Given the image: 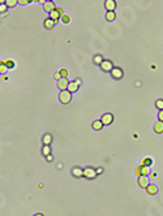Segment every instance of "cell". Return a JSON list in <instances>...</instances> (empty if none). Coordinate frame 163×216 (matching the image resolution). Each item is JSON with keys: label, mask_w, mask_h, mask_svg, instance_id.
<instances>
[{"label": "cell", "mask_w": 163, "mask_h": 216, "mask_svg": "<svg viewBox=\"0 0 163 216\" xmlns=\"http://www.w3.org/2000/svg\"><path fill=\"white\" fill-rule=\"evenodd\" d=\"M71 100H72V93H69L68 90L60 91V94H59V102L63 103V104H68V103H71Z\"/></svg>", "instance_id": "obj_1"}, {"label": "cell", "mask_w": 163, "mask_h": 216, "mask_svg": "<svg viewBox=\"0 0 163 216\" xmlns=\"http://www.w3.org/2000/svg\"><path fill=\"white\" fill-rule=\"evenodd\" d=\"M135 173L137 176H148L149 173H150V169H149V167H145V165L141 164V165L135 168Z\"/></svg>", "instance_id": "obj_2"}, {"label": "cell", "mask_w": 163, "mask_h": 216, "mask_svg": "<svg viewBox=\"0 0 163 216\" xmlns=\"http://www.w3.org/2000/svg\"><path fill=\"white\" fill-rule=\"evenodd\" d=\"M101 121L103 122V126H105V125H111V124L114 122V115L112 113H105L103 116H102Z\"/></svg>", "instance_id": "obj_3"}, {"label": "cell", "mask_w": 163, "mask_h": 216, "mask_svg": "<svg viewBox=\"0 0 163 216\" xmlns=\"http://www.w3.org/2000/svg\"><path fill=\"white\" fill-rule=\"evenodd\" d=\"M95 176H97L95 169H93V168H90V167L83 169V177H85V178L93 180V178H95Z\"/></svg>", "instance_id": "obj_4"}, {"label": "cell", "mask_w": 163, "mask_h": 216, "mask_svg": "<svg viewBox=\"0 0 163 216\" xmlns=\"http://www.w3.org/2000/svg\"><path fill=\"white\" fill-rule=\"evenodd\" d=\"M101 68L103 72H111L112 68H114V64H112L111 60H103L102 64H101Z\"/></svg>", "instance_id": "obj_5"}, {"label": "cell", "mask_w": 163, "mask_h": 216, "mask_svg": "<svg viewBox=\"0 0 163 216\" xmlns=\"http://www.w3.org/2000/svg\"><path fill=\"white\" fill-rule=\"evenodd\" d=\"M137 182H138V186H140V188H142V189H146L149 186V178H148V176H138Z\"/></svg>", "instance_id": "obj_6"}, {"label": "cell", "mask_w": 163, "mask_h": 216, "mask_svg": "<svg viewBox=\"0 0 163 216\" xmlns=\"http://www.w3.org/2000/svg\"><path fill=\"white\" fill-rule=\"evenodd\" d=\"M68 84H69V81H68L67 78H60V80H58V89L60 90V91L67 90L68 89Z\"/></svg>", "instance_id": "obj_7"}, {"label": "cell", "mask_w": 163, "mask_h": 216, "mask_svg": "<svg viewBox=\"0 0 163 216\" xmlns=\"http://www.w3.org/2000/svg\"><path fill=\"white\" fill-rule=\"evenodd\" d=\"M111 76L115 78V80H120V78L123 77V69L121 68H112V70H111Z\"/></svg>", "instance_id": "obj_8"}, {"label": "cell", "mask_w": 163, "mask_h": 216, "mask_svg": "<svg viewBox=\"0 0 163 216\" xmlns=\"http://www.w3.org/2000/svg\"><path fill=\"white\" fill-rule=\"evenodd\" d=\"M80 89V86H78V85H77V82L76 81H72V82H69V84H68V91H69V93H76L77 90Z\"/></svg>", "instance_id": "obj_9"}, {"label": "cell", "mask_w": 163, "mask_h": 216, "mask_svg": "<svg viewBox=\"0 0 163 216\" xmlns=\"http://www.w3.org/2000/svg\"><path fill=\"white\" fill-rule=\"evenodd\" d=\"M56 7H55V4H54V1H44V4H43V9L46 11L47 13H50L51 11H54Z\"/></svg>", "instance_id": "obj_10"}, {"label": "cell", "mask_w": 163, "mask_h": 216, "mask_svg": "<svg viewBox=\"0 0 163 216\" xmlns=\"http://www.w3.org/2000/svg\"><path fill=\"white\" fill-rule=\"evenodd\" d=\"M105 7L107 11H115V8H116V1H115V0H106Z\"/></svg>", "instance_id": "obj_11"}, {"label": "cell", "mask_w": 163, "mask_h": 216, "mask_svg": "<svg viewBox=\"0 0 163 216\" xmlns=\"http://www.w3.org/2000/svg\"><path fill=\"white\" fill-rule=\"evenodd\" d=\"M154 132L158 133V134H162L163 133V121H157L154 124Z\"/></svg>", "instance_id": "obj_12"}, {"label": "cell", "mask_w": 163, "mask_h": 216, "mask_svg": "<svg viewBox=\"0 0 163 216\" xmlns=\"http://www.w3.org/2000/svg\"><path fill=\"white\" fill-rule=\"evenodd\" d=\"M145 190H146V193H148L149 195H155L158 193L157 186H155V185H150V184H149V186L145 189Z\"/></svg>", "instance_id": "obj_13"}, {"label": "cell", "mask_w": 163, "mask_h": 216, "mask_svg": "<svg viewBox=\"0 0 163 216\" xmlns=\"http://www.w3.org/2000/svg\"><path fill=\"white\" fill-rule=\"evenodd\" d=\"M72 175H73L74 177H77V178H80V177L83 176V169H81V168H78V167H74L73 169H72Z\"/></svg>", "instance_id": "obj_14"}, {"label": "cell", "mask_w": 163, "mask_h": 216, "mask_svg": "<svg viewBox=\"0 0 163 216\" xmlns=\"http://www.w3.org/2000/svg\"><path fill=\"white\" fill-rule=\"evenodd\" d=\"M60 17H62V16H60V13L58 12V11H56V8L54 11H51V12H50V18H52L54 21H58L59 18H60Z\"/></svg>", "instance_id": "obj_15"}, {"label": "cell", "mask_w": 163, "mask_h": 216, "mask_svg": "<svg viewBox=\"0 0 163 216\" xmlns=\"http://www.w3.org/2000/svg\"><path fill=\"white\" fill-rule=\"evenodd\" d=\"M115 18H116L115 11H107V13H106V20H107V21H114Z\"/></svg>", "instance_id": "obj_16"}, {"label": "cell", "mask_w": 163, "mask_h": 216, "mask_svg": "<svg viewBox=\"0 0 163 216\" xmlns=\"http://www.w3.org/2000/svg\"><path fill=\"white\" fill-rule=\"evenodd\" d=\"M93 129H94V130L103 129V122H102L101 120H95L94 122H93Z\"/></svg>", "instance_id": "obj_17"}, {"label": "cell", "mask_w": 163, "mask_h": 216, "mask_svg": "<svg viewBox=\"0 0 163 216\" xmlns=\"http://www.w3.org/2000/svg\"><path fill=\"white\" fill-rule=\"evenodd\" d=\"M55 24H56V22L54 21L52 18H47L46 21H44V26H46V29H48V30H50V29H52L54 26H55Z\"/></svg>", "instance_id": "obj_18"}, {"label": "cell", "mask_w": 163, "mask_h": 216, "mask_svg": "<svg viewBox=\"0 0 163 216\" xmlns=\"http://www.w3.org/2000/svg\"><path fill=\"white\" fill-rule=\"evenodd\" d=\"M5 4L8 8H13V7H16L19 4V0H5Z\"/></svg>", "instance_id": "obj_19"}, {"label": "cell", "mask_w": 163, "mask_h": 216, "mask_svg": "<svg viewBox=\"0 0 163 216\" xmlns=\"http://www.w3.org/2000/svg\"><path fill=\"white\" fill-rule=\"evenodd\" d=\"M51 141H52V136H51V134H46V136L43 137V143L44 145H50Z\"/></svg>", "instance_id": "obj_20"}, {"label": "cell", "mask_w": 163, "mask_h": 216, "mask_svg": "<svg viewBox=\"0 0 163 216\" xmlns=\"http://www.w3.org/2000/svg\"><path fill=\"white\" fill-rule=\"evenodd\" d=\"M7 11H8V7H7V4H0V14L5 16L7 14Z\"/></svg>", "instance_id": "obj_21"}, {"label": "cell", "mask_w": 163, "mask_h": 216, "mask_svg": "<svg viewBox=\"0 0 163 216\" xmlns=\"http://www.w3.org/2000/svg\"><path fill=\"white\" fill-rule=\"evenodd\" d=\"M42 154H43L44 156H47V155H51V148H50L48 145H44L43 150H42Z\"/></svg>", "instance_id": "obj_22"}, {"label": "cell", "mask_w": 163, "mask_h": 216, "mask_svg": "<svg viewBox=\"0 0 163 216\" xmlns=\"http://www.w3.org/2000/svg\"><path fill=\"white\" fill-rule=\"evenodd\" d=\"M103 60H105V59H103V56H102V55H97V56H94V60H93V61L95 63V64H99V65H101Z\"/></svg>", "instance_id": "obj_23"}, {"label": "cell", "mask_w": 163, "mask_h": 216, "mask_svg": "<svg viewBox=\"0 0 163 216\" xmlns=\"http://www.w3.org/2000/svg\"><path fill=\"white\" fill-rule=\"evenodd\" d=\"M4 64L7 65V68H8V69H13V68H15V63H13V60H5V61H4Z\"/></svg>", "instance_id": "obj_24"}, {"label": "cell", "mask_w": 163, "mask_h": 216, "mask_svg": "<svg viewBox=\"0 0 163 216\" xmlns=\"http://www.w3.org/2000/svg\"><path fill=\"white\" fill-rule=\"evenodd\" d=\"M7 65L4 64V61H1V60H0V74H4L7 72Z\"/></svg>", "instance_id": "obj_25"}, {"label": "cell", "mask_w": 163, "mask_h": 216, "mask_svg": "<svg viewBox=\"0 0 163 216\" xmlns=\"http://www.w3.org/2000/svg\"><path fill=\"white\" fill-rule=\"evenodd\" d=\"M151 163H153V160H151L150 157H146V159L142 160V165H145V167H150Z\"/></svg>", "instance_id": "obj_26"}, {"label": "cell", "mask_w": 163, "mask_h": 216, "mask_svg": "<svg viewBox=\"0 0 163 216\" xmlns=\"http://www.w3.org/2000/svg\"><path fill=\"white\" fill-rule=\"evenodd\" d=\"M60 18H62V22H63V24H69V21H71V17H69L68 14H63Z\"/></svg>", "instance_id": "obj_27"}, {"label": "cell", "mask_w": 163, "mask_h": 216, "mask_svg": "<svg viewBox=\"0 0 163 216\" xmlns=\"http://www.w3.org/2000/svg\"><path fill=\"white\" fill-rule=\"evenodd\" d=\"M59 74H60V77L62 78H67L68 77V70L67 69H60V70H59Z\"/></svg>", "instance_id": "obj_28"}, {"label": "cell", "mask_w": 163, "mask_h": 216, "mask_svg": "<svg viewBox=\"0 0 163 216\" xmlns=\"http://www.w3.org/2000/svg\"><path fill=\"white\" fill-rule=\"evenodd\" d=\"M155 107H157L159 111H160V109H163V100H162V99H158L157 102H155Z\"/></svg>", "instance_id": "obj_29"}, {"label": "cell", "mask_w": 163, "mask_h": 216, "mask_svg": "<svg viewBox=\"0 0 163 216\" xmlns=\"http://www.w3.org/2000/svg\"><path fill=\"white\" fill-rule=\"evenodd\" d=\"M33 0H19V4L20 5H28L29 3H31Z\"/></svg>", "instance_id": "obj_30"}, {"label": "cell", "mask_w": 163, "mask_h": 216, "mask_svg": "<svg viewBox=\"0 0 163 216\" xmlns=\"http://www.w3.org/2000/svg\"><path fill=\"white\" fill-rule=\"evenodd\" d=\"M158 119H159L160 121H163V109H160L159 113H158Z\"/></svg>", "instance_id": "obj_31"}, {"label": "cell", "mask_w": 163, "mask_h": 216, "mask_svg": "<svg viewBox=\"0 0 163 216\" xmlns=\"http://www.w3.org/2000/svg\"><path fill=\"white\" fill-rule=\"evenodd\" d=\"M56 11H58L59 13H60V16L64 14V11H63V8H60V7H58V8H56Z\"/></svg>", "instance_id": "obj_32"}, {"label": "cell", "mask_w": 163, "mask_h": 216, "mask_svg": "<svg viewBox=\"0 0 163 216\" xmlns=\"http://www.w3.org/2000/svg\"><path fill=\"white\" fill-rule=\"evenodd\" d=\"M54 78H55L56 81H58V80H60V78H62V77H60V74H59V72H56V73L54 74Z\"/></svg>", "instance_id": "obj_33"}, {"label": "cell", "mask_w": 163, "mask_h": 216, "mask_svg": "<svg viewBox=\"0 0 163 216\" xmlns=\"http://www.w3.org/2000/svg\"><path fill=\"white\" fill-rule=\"evenodd\" d=\"M97 175H101V173H103V168H98V169H95Z\"/></svg>", "instance_id": "obj_34"}, {"label": "cell", "mask_w": 163, "mask_h": 216, "mask_svg": "<svg viewBox=\"0 0 163 216\" xmlns=\"http://www.w3.org/2000/svg\"><path fill=\"white\" fill-rule=\"evenodd\" d=\"M46 159H47V161H52V155H47Z\"/></svg>", "instance_id": "obj_35"}, {"label": "cell", "mask_w": 163, "mask_h": 216, "mask_svg": "<svg viewBox=\"0 0 163 216\" xmlns=\"http://www.w3.org/2000/svg\"><path fill=\"white\" fill-rule=\"evenodd\" d=\"M76 82H77V85H78V86H80V85H81V84H82V82H81V80H77V81H76Z\"/></svg>", "instance_id": "obj_36"}, {"label": "cell", "mask_w": 163, "mask_h": 216, "mask_svg": "<svg viewBox=\"0 0 163 216\" xmlns=\"http://www.w3.org/2000/svg\"><path fill=\"white\" fill-rule=\"evenodd\" d=\"M0 4H5V0H0Z\"/></svg>", "instance_id": "obj_37"}, {"label": "cell", "mask_w": 163, "mask_h": 216, "mask_svg": "<svg viewBox=\"0 0 163 216\" xmlns=\"http://www.w3.org/2000/svg\"><path fill=\"white\" fill-rule=\"evenodd\" d=\"M34 3H39V1H42V0H33Z\"/></svg>", "instance_id": "obj_38"}, {"label": "cell", "mask_w": 163, "mask_h": 216, "mask_svg": "<svg viewBox=\"0 0 163 216\" xmlns=\"http://www.w3.org/2000/svg\"><path fill=\"white\" fill-rule=\"evenodd\" d=\"M34 216H43L42 213H37V215H34Z\"/></svg>", "instance_id": "obj_39"}, {"label": "cell", "mask_w": 163, "mask_h": 216, "mask_svg": "<svg viewBox=\"0 0 163 216\" xmlns=\"http://www.w3.org/2000/svg\"><path fill=\"white\" fill-rule=\"evenodd\" d=\"M46 1H52V0H46Z\"/></svg>", "instance_id": "obj_40"}]
</instances>
